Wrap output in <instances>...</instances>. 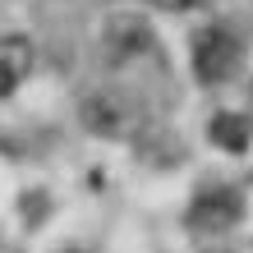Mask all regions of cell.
<instances>
[{
	"mask_svg": "<svg viewBox=\"0 0 253 253\" xmlns=\"http://www.w3.org/2000/svg\"><path fill=\"white\" fill-rule=\"evenodd\" d=\"M79 120L87 133H97V138H125L133 133L138 125V106H133V97L125 92H87L83 106H79Z\"/></svg>",
	"mask_w": 253,
	"mask_h": 253,
	"instance_id": "cell-2",
	"label": "cell"
},
{
	"mask_svg": "<svg viewBox=\"0 0 253 253\" xmlns=\"http://www.w3.org/2000/svg\"><path fill=\"white\" fill-rule=\"evenodd\" d=\"M157 9H170V14H180V9H193L198 0H152Z\"/></svg>",
	"mask_w": 253,
	"mask_h": 253,
	"instance_id": "cell-7",
	"label": "cell"
},
{
	"mask_svg": "<svg viewBox=\"0 0 253 253\" xmlns=\"http://www.w3.org/2000/svg\"><path fill=\"white\" fill-rule=\"evenodd\" d=\"M244 60V42L230 33L226 23H212L203 28V37L193 42V74L203 83H226Z\"/></svg>",
	"mask_w": 253,
	"mask_h": 253,
	"instance_id": "cell-1",
	"label": "cell"
},
{
	"mask_svg": "<svg viewBox=\"0 0 253 253\" xmlns=\"http://www.w3.org/2000/svg\"><path fill=\"white\" fill-rule=\"evenodd\" d=\"M33 69V42L28 37H0V97H9Z\"/></svg>",
	"mask_w": 253,
	"mask_h": 253,
	"instance_id": "cell-5",
	"label": "cell"
},
{
	"mask_svg": "<svg viewBox=\"0 0 253 253\" xmlns=\"http://www.w3.org/2000/svg\"><path fill=\"white\" fill-rule=\"evenodd\" d=\"M65 253H83V249H65Z\"/></svg>",
	"mask_w": 253,
	"mask_h": 253,
	"instance_id": "cell-8",
	"label": "cell"
},
{
	"mask_svg": "<svg viewBox=\"0 0 253 253\" xmlns=\"http://www.w3.org/2000/svg\"><path fill=\"white\" fill-rule=\"evenodd\" d=\"M240 193L235 189H203L198 198H193L189 207V226L193 230H207V235H216V230H230L235 221H240Z\"/></svg>",
	"mask_w": 253,
	"mask_h": 253,
	"instance_id": "cell-4",
	"label": "cell"
},
{
	"mask_svg": "<svg viewBox=\"0 0 253 253\" xmlns=\"http://www.w3.org/2000/svg\"><path fill=\"white\" fill-rule=\"evenodd\" d=\"M212 138H216V147H226V152H244L249 147V120L244 115H216L212 120Z\"/></svg>",
	"mask_w": 253,
	"mask_h": 253,
	"instance_id": "cell-6",
	"label": "cell"
},
{
	"mask_svg": "<svg viewBox=\"0 0 253 253\" xmlns=\"http://www.w3.org/2000/svg\"><path fill=\"white\" fill-rule=\"evenodd\" d=\"M212 253H221V249H212Z\"/></svg>",
	"mask_w": 253,
	"mask_h": 253,
	"instance_id": "cell-9",
	"label": "cell"
},
{
	"mask_svg": "<svg viewBox=\"0 0 253 253\" xmlns=\"http://www.w3.org/2000/svg\"><path fill=\"white\" fill-rule=\"evenodd\" d=\"M101 46H106L111 60H133V55H143L147 46H152V28H147L143 14H111L106 28H101Z\"/></svg>",
	"mask_w": 253,
	"mask_h": 253,
	"instance_id": "cell-3",
	"label": "cell"
}]
</instances>
